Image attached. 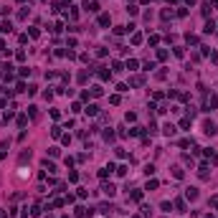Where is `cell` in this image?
<instances>
[{
  "instance_id": "cell-1",
  "label": "cell",
  "mask_w": 218,
  "mask_h": 218,
  "mask_svg": "<svg viewBox=\"0 0 218 218\" xmlns=\"http://www.w3.org/2000/svg\"><path fill=\"white\" fill-rule=\"evenodd\" d=\"M84 10L86 13H96L99 10V3H96V0H86V3H84Z\"/></svg>"
},
{
  "instance_id": "cell-2",
  "label": "cell",
  "mask_w": 218,
  "mask_h": 218,
  "mask_svg": "<svg viewBox=\"0 0 218 218\" xmlns=\"http://www.w3.org/2000/svg\"><path fill=\"white\" fill-rule=\"evenodd\" d=\"M203 132H206V135H211V137H213V135H216V124H213L211 119H208L206 124H203Z\"/></svg>"
},
{
  "instance_id": "cell-3",
  "label": "cell",
  "mask_w": 218,
  "mask_h": 218,
  "mask_svg": "<svg viewBox=\"0 0 218 218\" xmlns=\"http://www.w3.org/2000/svg\"><path fill=\"white\" fill-rule=\"evenodd\" d=\"M101 190H104V193H106V195H109V198H112V195H114V193H117V188H114V185H112V183H104V185H101Z\"/></svg>"
},
{
  "instance_id": "cell-4",
  "label": "cell",
  "mask_w": 218,
  "mask_h": 218,
  "mask_svg": "<svg viewBox=\"0 0 218 218\" xmlns=\"http://www.w3.org/2000/svg\"><path fill=\"white\" fill-rule=\"evenodd\" d=\"M185 198L188 200H195V198H198V188H188V190H185Z\"/></svg>"
},
{
  "instance_id": "cell-5",
  "label": "cell",
  "mask_w": 218,
  "mask_h": 218,
  "mask_svg": "<svg viewBox=\"0 0 218 218\" xmlns=\"http://www.w3.org/2000/svg\"><path fill=\"white\" fill-rule=\"evenodd\" d=\"M162 132H165L168 137H175V132H178V130H175V124H165V127H162Z\"/></svg>"
},
{
  "instance_id": "cell-6",
  "label": "cell",
  "mask_w": 218,
  "mask_h": 218,
  "mask_svg": "<svg viewBox=\"0 0 218 218\" xmlns=\"http://www.w3.org/2000/svg\"><path fill=\"white\" fill-rule=\"evenodd\" d=\"M130 84H132V86H142V84H145V76H132Z\"/></svg>"
},
{
  "instance_id": "cell-7",
  "label": "cell",
  "mask_w": 218,
  "mask_h": 218,
  "mask_svg": "<svg viewBox=\"0 0 218 218\" xmlns=\"http://www.w3.org/2000/svg\"><path fill=\"white\" fill-rule=\"evenodd\" d=\"M109 23H112L109 13H101V15H99V25H109Z\"/></svg>"
},
{
  "instance_id": "cell-8",
  "label": "cell",
  "mask_w": 218,
  "mask_h": 218,
  "mask_svg": "<svg viewBox=\"0 0 218 218\" xmlns=\"http://www.w3.org/2000/svg\"><path fill=\"white\" fill-rule=\"evenodd\" d=\"M175 208H178V213H185V200L178 198V200H175Z\"/></svg>"
},
{
  "instance_id": "cell-9",
  "label": "cell",
  "mask_w": 218,
  "mask_h": 218,
  "mask_svg": "<svg viewBox=\"0 0 218 218\" xmlns=\"http://www.w3.org/2000/svg\"><path fill=\"white\" fill-rule=\"evenodd\" d=\"M86 114H91V117H96V114H99V106H96V104H89V106H86Z\"/></svg>"
},
{
  "instance_id": "cell-10",
  "label": "cell",
  "mask_w": 218,
  "mask_h": 218,
  "mask_svg": "<svg viewBox=\"0 0 218 218\" xmlns=\"http://www.w3.org/2000/svg\"><path fill=\"white\" fill-rule=\"evenodd\" d=\"M99 211H101V213H104V216H109V213H112V211H114V208H112V206H109V203H101V206H99Z\"/></svg>"
},
{
  "instance_id": "cell-11",
  "label": "cell",
  "mask_w": 218,
  "mask_h": 218,
  "mask_svg": "<svg viewBox=\"0 0 218 218\" xmlns=\"http://www.w3.org/2000/svg\"><path fill=\"white\" fill-rule=\"evenodd\" d=\"M213 28H216V23H213V20H208L206 28H203V33H213Z\"/></svg>"
},
{
  "instance_id": "cell-12",
  "label": "cell",
  "mask_w": 218,
  "mask_h": 218,
  "mask_svg": "<svg viewBox=\"0 0 218 218\" xmlns=\"http://www.w3.org/2000/svg\"><path fill=\"white\" fill-rule=\"evenodd\" d=\"M180 127H183V130H188V127H190V117H183V119H180Z\"/></svg>"
},
{
  "instance_id": "cell-13",
  "label": "cell",
  "mask_w": 218,
  "mask_h": 218,
  "mask_svg": "<svg viewBox=\"0 0 218 218\" xmlns=\"http://www.w3.org/2000/svg\"><path fill=\"white\" fill-rule=\"evenodd\" d=\"M132 43H135V46L142 43V33H135V36H132Z\"/></svg>"
},
{
  "instance_id": "cell-14",
  "label": "cell",
  "mask_w": 218,
  "mask_h": 218,
  "mask_svg": "<svg viewBox=\"0 0 218 218\" xmlns=\"http://www.w3.org/2000/svg\"><path fill=\"white\" fill-rule=\"evenodd\" d=\"M104 140H106V142H112V140H114V132L106 130V132H104Z\"/></svg>"
},
{
  "instance_id": "cell-15",
  "label": "cell",
  "mask_w": 218,
  "mask_h": 218,
  "mask_svg": "<svg viewBox=\"0 0 218 218\" xmlns=\"http://www.w3.org/2000/svg\"><path fill=\"white\" fill-rule=\"evenodd\" d=\"M86 79H89V71H81V74H79V81H81V84H86Z\"/></svg>"
},
{
  "instance_id": "cell-16",
  "label": "cell",
  "mask_w": 218,
  "mask_h": 218,
  "mask_svg": "<svg viewBox=\"0 0 218 218\" xmlns=\"http://www.w3.org/2000/svg\"><path fill=\"white\" fill-rule=\"evenodd\" d=\"M43 168L48 170V173H53V170H56V168H53V162H48V160H43Z\"/></svg>"
},
{
  "instance_id": "cell-17",
  "label": "cell",
  "mask_w": 218,
  "mask_h": 218,
  "mask_svg": "<svg viewBox=\"0 0 218 218\" xmlns=\"http://www.w3.org/2000/svg\"><path fill=\"white\" fill-rule=\"evenodd\" d=\"M0 31H3V33H10V31H13V23H3V28H0Z\"/></svg>"
},
{
  "instance_id": "cell-18",
  "label": "cell",
  "mask_w": 218,
  "mask_h": 218,
  "mask_svg": "<svg viewBox=\"0 0 218 218\" xmlns=\"http://www.w3.org/2000/svg\"><path fill=\"white\" fill-rule=\"evenodd\" d=\"M173 178H178V180H180V178H183V170H180V168H173Z\"/></svg>"
},
{
  "instance_id": "cell-19",
  "label": "cell",
  "mask_w": 218,
  "mask_h": 218,
  "mask_svg": "<svg viewBox=\"0 0 218 218\" xmlns=\"http://www.w3.org/2000/svg\"><path fill=\"white\" fill-rule=\"evenodd\" d=\"M157 58H160V61H165V58H168V51L160 48V51H157Z\"/></svg>"
},
{
  "instance_id": "cell-20",
  "label": "cell",
  "mask_w": 218,
  "mask_h": 218,
  "mask_svg": "<svg viewBox=\"0 0 218 218\" xmlns=\"http://www.w3.org/2000/svg\"><path fill=\"white\" fill-rule=\"evenodd\" d=\"M155 173V165H145V175H152Z\"/></svg>"
},
{
  "instance_id": "cell-21",
  "label": "cell",
  "mask_w": 218,
  "mask_h": 218,
  "mask_svg": "<svg viewBox=\"0 0 218 218\" xmlns=\"http://www.w3.org/2000/svg\"><path fill=\"white\" fill-rule=\"evenodd\" d=\"M200 178H208V165H200Z\"/></svg>"
},
{
  "instance_id": "cell-22",
  "label": "cell",
  "mask_w": 218,
  "mask_h": 218,
  "mask_svg": "<svg viewBox=\"0 0 218 218\" xmlns=\"http://www.w3.org/2000/svg\"><path fill=\"white\" fill-rule=\"evenodd\" d=\"M130 198H132V200H142V193H140V190H135V193H132Z\"/></svg>"
},
{
  "instance_id": "cell-23",
  "label": "cell",
  "mask_w": 218,
  "mask_h": 218,
  "mask_svg": "<svg viewBox=\"0 0 218 218\" xmlns=\"http://www.w3.org/2000/svg\"><path fill=\"white\" fill-rule=\"evenodd\" d=\"M91 96H101V86H94L91 89Z\"/></svg>"
},
{
  "instance_id": "cell-24",
  "label": "cell",
  "mask_w": 218,
  "mask_h": 218,
  "mask_svg": "<svg viewBox=\"0 0 218 218\" xmlns=\"http://www.w3.org/2000/svg\"><path fill=\"white\" fill-rule=\"evenodd\" d=\"M117 175H127V165H119V168H117Z\"/></svg>"
},
{
  "instance_id": "cell-25",
  "label": "cell",
  "mask_w": 218,
  "mask_h": 218,
  "mask_svg": "<svg viewBox=\"0 0 218 218\" xmlns=\"http://www.w3.org/2000/svg\"><path fill=\"white\" fill-rule=\"evenodd\" d=\"M5 216H8V213H5V211H0V218H5Z\"/></svg>"
},
{
  "instance_id": "cell-26",
  "label": "cell",
  "mask_w": 218,
  "mask_h": 218,
  "mask_svg": "<svg viewBox=\"0 0 218 218\" xmlns=\"http://www.w3.org/2000/svg\"><path fill=\"white\" fill-rule=\"evenodd\" d=\"M206 218H213V216H211V213H208V216H206Z\"/></svg>"
}]
</instances>
